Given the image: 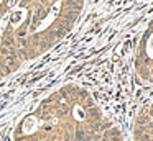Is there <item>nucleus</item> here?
<instances>
[{"label":"nucleus","mask_w":153,"mask_h":141,"mask_svg":"<svg viewBox=\"0 0 153 141\" xmlns=\"http://www.w3.org/2000/svg\"><path fill=\"white\" fill-rule=\"evenodd\" d=\"M96 141H122V138H120L119 131L115 128H107L105 131H102V134Z\"/></svg>","instance_id":"20e7f679"},{"label":"nucleus","mask_w":153,"mask_h":141,"mask_svg":"<svg viewBox=\"0 0 153 141\" xmlns=\"http://www.w3.org/2000/svg\"><path fill=\"white\" fill-rule=\"evenodd\" d=\"M137 71L138 75L148 84H153V21L143 33L137 52Z\"/></svg>","instance_id":"f03ea898"},{"label":"nucleus","mask_w":153,"mask_h":141,"mask_svg":"<svg viewBox=\"0 0 153 141\" xmlns=\"http://www.w3.org/2000/svg\"><path fill=\"white\" fill-rule=\"evenodd\" d=\"M135 136L137 141H153V103L140 115Z\"/></svg>","instance_id":"7ed1b4c3"},{"label":"nucleus","mask_w":153,"mask_h":141,"mask_svg":"<svg viewBox=\"0 0 153 141\" xmlns=\"http://www.w3.org/2000/svg\"><path fill=\"white\" fill-rule=\"evenodd\" d=\"M104 117L84 89L63 85L43 98L15 125L13 141H96Z\"/></svg>","instance_id":"f257e3e1"}]
</instances>
